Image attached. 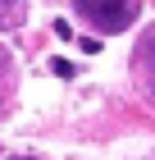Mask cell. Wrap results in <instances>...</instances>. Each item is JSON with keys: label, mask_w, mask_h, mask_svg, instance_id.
Instances as JSON below:
<instances>
[{"label": "cell", "mask_w": 155, "mask_h": 160, "mask_svg": "<svg viewBox=\"0 0 155 160\" xmlns=\"http://www.w3.org/2000/svg\"><path fill=\"white\" fill-rule=\"evenodd\" d=\"M18 23H23L18 0H0V28H18Z\"/></svg>", "instance_id": "2"}, {"label": "cell", "mask_w": 155, "mask_h": 160, "mask_svg": "<svg viewBox=\"0 0 155 160\" xmlns=\"http://www.w3.org/2000/svg\"><path fill=\"white\" fill-rule=\"evenodd\" d=\"M78 5V14H82L91 28H100V32H123V28H132V18H137V0H73Z\"/></svg>", "instance_id": "1"}, {"label": "cell", "mask_w": 155, "mask_h": 160, "mask_svg": "<svg viewBox=\"0 0 155 160\" xmlns=\"http://www.w3.org/2000/svg\"><path fill=\"white\" fill-rule=\"evenodd\" d=\"M50 69H55V73H60V78H73V64H69V60H55V64H50Z\"/></svg>", "instance_id": "4"}, {"label": "cell", "mask_w": 155, "mask_h": 160, "mask_svg": "<svg viewBox=\"0 0 155 160\" xmlns=\"http://www.w3.org/2000/svg\"><path fill=\"white\" fill-rule=\"evenodd\" d=\"M146 69H151V92H155V37H151V46H146Z\"/></svg>", "instance_id": "3"}]
</instances>
